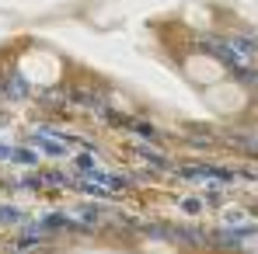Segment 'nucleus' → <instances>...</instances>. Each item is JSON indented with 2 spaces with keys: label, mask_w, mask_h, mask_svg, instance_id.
Masks as SVG:
<instances>
[{
  "label": "nucleus",
  "mask_w": 258,
  "mask_h": 254,
  "mask_svg": "<svg viewBox=\"0 0 258 254\" xmlns=\"http://www.w3.org/2000/svg\"><path fill=\"white\" fill-rule=\"evenodd\" d=\"M4 94H7V98H25V94H28V84H25L21 77H11V80L4 84Z\"/></svg>",
  "instance_id": "f257e3e1"
},
{
  "label": "nucleus",
  "mask_w": 258,
  "mask_h": 254,
  "mask_svg": "<svg viewBox=\"0 0 258 254\" xmlns=\"http://www.w3.org/2000/svg\"><path fill=\"white\" fill-rule=\"evenodd\" d=\"M74 164H77V167H84V171H87V167H91V164H94V160H91V157H77Z\"/></svg>",
  "instance_id": "f03ea898"
}]
</instances>
